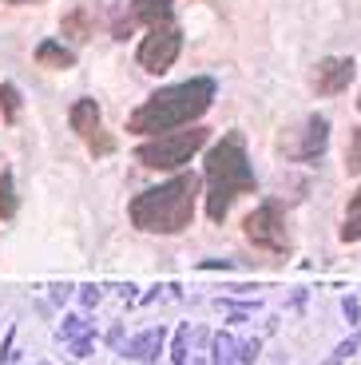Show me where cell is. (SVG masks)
Returning <instances> with one entry per match:
<instances>
[{
    "mask_svg": "<svg viewBox=\"0 0 361 365\" xmlns=\"http://www.w3.org/2000/svg\"><path fill=\"white\" fill-rule=\"evenodd\" d=\"M215 80L210 76H199V80H183L171 83V88L155 91L147 103H139L127 119V131L131 135H163V131H175V128H187L203 111L215 103Z\"/></svg>",
    "mask_w": 361,
    "mask_h": 365,
    "instance_id": "1",
    "label": "cell"
},
{
    "mask_svg": "<svg viewBox=\"0 0 361 365\" xmlns=\"http://www.w3.org/2000/svg\"><path fill=\"white\" fill-rule=\"evenodd\" d=\"M195 199H199V179L187 171V175L167 179L163 187H151V191L136 195L127 215L147 235H179L195 219Z\"/></svg>",
    "mask_w": 361,
    "mask_h": 365,
    "instance_id": "2",
    "label": "cell"
},
{
    "mask_svg": "<svg viewBox=\"0 0 361 365\" xmlns=\"http://www.w3.org/2000/svg\"><path fill=\"white\" fill-rule=\"evenodd\" d=\"M207 215L215 222L226 219V210L238 195H250L258 182H254V171H250V159H246V147H243V135L230 131L223 135L207 155Z\"/></svg>",
    "mask_w": 361,
    "mask_h": 365,
    "instance_id": "3",
    "label": "cell"
},
{
    "mask_svg": "<svg viewBox=\"0 0 361 365\" xmlns=\"http://www.w3.org/2000/svg\"><path fill=\"white\" fill-rule=\"evenodd\" d=\"M203 143H207V128H175V131H163V135H151L136 151V159L143 167H151V171H175Z\"/></svg>",
    "mask_w": 361,
    "mask_h": 365,
    "instance_id": "4",
    "label": "cell"
},
{
    "mask_svg": "<svg viewBox=\"0 0 361 365\" xmlns=\"http://www.w3.org/2000/svg\"><path fill=\"white\" fill-rule=\"evenodd\" d=\"M246 238H250L258 250H270V255H286L290 250V230H286V215H282L278 202H262L258 210H250L243 222Z\"/></svg>",
    "mask_w": 361,
    "mask_h": 365,
    "instance_id": "5",
    "label": "cell"
},
{
    "mask_svg": "<svg viewBox=\"0 0 361 365\" xmlns=\"http://www.w3.org/2000/svg\"><path fill=\"white\" fill-rule=\"evenodd\" d=\"M179 52H183V32L167 20V24H155L151 32H147V40L139 44V64H143V72L163 76L175 60H179Z\"/></svg>",
    "mask_w": 361,
    "mask_h": 365,
    "instance_id": "6",
    "label": "cell"
},
{
    "mask_svg": "<svg viewBox=\"0 0 361 365\" xmlns=\"http://www.w3.org/2000/svg\"><path fill=\"white\" fill-rule=\"evenodd\" d=\"M68 123H72L76 135L88 143L91 159H103V155H111V151H116V135L103 128V115H100V103H96V100L72 103V115H68Z\"/></svg>",
    "mask_w": 361,
    "mask_h": 365,
    "instance_id": "7",
    "label": "cell"
},
{
    "mask_svg": "<svg viewBox=\"0 0 361 365\" xmlns=\"http://www.w3.org/2000/svg\"><path fill=\"white\" fill-rule=\"evenodd\" d=\"M325 143H330V123H325L322 115L306 119V123H298V128H290L286 135H282V151H286L294 163H314L325 151Z\"/></svg>",
    "mask_w": 361,
    "mask_h": 365,
    "instance_id": "8",
    "label": "cell"
},
{
    "mask_svg": "<svg viewBox=\"0 0 361 365\" xmlns=\"http://www.w3.org/2000/svg\"><path fill=\"white\" fill-rule=\"evenodd\" d=\"M353 80V60L350 56H325L322 64L314 68V91L317 96H337V91H345Z\"/></svg>",
    "mask_w": 361,
    "mask_h": 365,
    "instance_id": "9",
    "label": "cell"
},
{
    "mask_svg": "<svg viewBox=\"0 0 361 365\" xmlns=\"http://www.w3.org/2000/svg\"><path fill=\"white\" fill-rule=\"evenodd\" d=\"M171 9H175V0H131V20L155 28V24L171 20Z\"/></svg>",
    "mask_w": 361,
    "mask_h": 365,
    "instance_id": "10",
    "label": "cell"
},
{
    "mask_svg": "<svg viewBox=\"0 0 361 365\" xmlns=\"http://www.w3.org/2000/svg\"><path fill=\"white\" fill-rule=\"evenodd\" d=\"M163 341H167V334L155 326V329H143L139 338H131V346H127L123 354L131 357V361H155V357H159V349H163Z\"/></svg>",
    "mask_w": 361,
    "mask_h": 365,
    "instance_id": "11",
    "label": "cell"
},
{
    "mask_svg": "<svg viewBox=\"0 0 361 365\" xmlns=\"http://www.w3.org/2000/svg\"><path fill=\"white\" fill-rule=\"evenodd\" d=\"M36 64H44V68H72L76 64V56L68 52L63 44H56V40H44V44L36 48Z\"/></svg>",
    "mask_w": 361,
    "mask_h": 365,
    "instance_id": "12",
    "label": "cell"
},
{
    "mask_svg": "<svg viewBox=\"0 0 361 365\" xmlns=\"http://www.w3.org/2000/svg\"><path fill=\"white\" fill-rule=\"evenodd\" d=\"M16 207H20V199H16V187H12V171H9V163L0 159V219H12Z\"/></svg>",
    "mask_w": 361,
    "mask_h": 365,
    "instance_id": "13",
    "label": "cell"
},
{
    "mask_svg": "<svg viewBox=\"0 0 361 365\" xmlns=\"http://www.w3.org/2000/svg\"><path fill=\"white\" fill-rule=\"evenodd\" d=\"M357 238H361V187L350 199V210H345V222H342V242H357Z\"/></svg>",
    "mask_w": 361,
    "mask_h": 365,
    "instance_id": "14",
    "label": "cell"
},
{
    "mask_svg": "<svg viewBox=\"0 0 361 365\" xmlns=\"http://www.w3.org/2000/svg\"><path fill=\"white\" fill-rule=\"evenodd\" d=\"M63 32H68V36H72V40H88V36H91L88 12H83V9L68 12V16H63Z\"/></svg>",
    "mask_w": 361,
    "mask_h": 365,
    "instance_id": "15",
    "label": "cell"
},
{
    "mask_svg": "<svg viewBox=\"0 0 361 365\" xmlns=\"http://www.w3.org/2000/svg\"><path fill=\"white\" fill-rule=\"evenodd\" d=\"M0 111H4V123H16L20 111V91L12 83H0Z\"/></svg>",
    "mask_w": 361,
    "mask_h": 365,
    "instance_id": "16",
    "label": "cell"
},
{
    "mask_svg": "<svg viewBox=\"0 0 361 365\" xmlns=\"http://www.w3.org/2000/svg\"><path fill=\"white\" fill-rule=\"evenodd\" d=\"M235 349H238V341L230 338V334H218V338H215V349H210V365H230Z\"/></svg>",
    "mask_w": 361,
    "mask_h": 365,
    "instance_id": "17",
    "label": "cell"
},
{
    "mask_svg": "<svg viewBox=\"0 0 361 365\" xmlns=\"http://www.w3.org/2000/svg\"><path fill=\"white\" fill-rule=\"evenodd\" d=\"M190 329L187 326H179V329H175V346H171V361L175 365H187V354H190Z\"/></svg>",
    "mask_w": 361,
    "mask_h": 365,
    "instance_id": "18",
    "label": "cell"
},
{
    "mask_svg": "<svg viewBox=\"0 0 361 365\" xmlns=\"http://www.w3.org/2000/svg\"><path fill=\"white\" fill-rule=\"evenodd\" d=\"M83 334H91V326H88V318H80V314H72V318L60 326V338L63 341H72V338H83Z\"/></svg>",
    "mask_w": 361,
    "mask_h": 365,
    "instance_id": "19",
    "label": "cell"
},
{
    "mask_svg": "<svg viewBox=\"0 0 361 365\" xmlns=\"http://www.w3.org/2000/svg\"><path fill=\"white\" fill-rule=\"evenodd\" d=\"M345 171H350V175H361V128H353V135H350V155H345Z\"/></svg>",
    "mask_w": 361,
    "mask_h": 365,
    "instance_id": "20",
    "label": "cell"
},
{
    "mask_svg": "<svg viewBox=\"0 0 361 365\" xmlns=\"http://www.w3.org/2000/svg\"><path fill=\"white\" fill-rule=\"evenodd\" d=\"M91 346H96V334H83V338H72V354L76 357H88Z\"/></svg>",
    "mask_w": 361,
    "mask_h": 365,
    "instance_id": "21",
    "label": "cell"
},
{
    "mask_svg": "<svg viewBox=\"0 0 361 365\" xmlns=\"http://www.w3.org/2000/svg\"><path fill=\"white\" fill-rule=\"evenodd\" d=\"M254 357H258V341H238V361L250 365Z\"/></svg>",
    "mask_w": 361,
    "mask_h": 365,
    "instance_id": "22",
    "label": "cell"
},
{
    "mask_svg": "<svg viewBox=\"0 0 361 365\" xmlns=\"http://www.w3.org/2000/svg\"><path fill=\"white\" fill-rule=\"evenodd\" d=\"M342 310H345V322H350V326H357V314H361V306H357V298H345V306H342Z\"/></svg>",
    "mask_w": 361,
    "mask_h": 365,
    "instance_id": "23",
    "label": "cell"
},
{
    "mask_svg": "<svg viewBox=\"0 0 361 365\" xmlns=\"http://www.w3.org/2000/svg\"><path fill=\"white\" fill-rule=\"evenodd\" d=\"M80 302H83V306H96V302H100V290H96V286H88V290H80Z\"/></svg>",
    "mask_w": 361,
    "mask_h": 365,
    "instance_id": "24",
    "label": "cell"
},
{
    "mask_svg": "<svg viewBox=\"0 0 361 365\" xmlns=\"http://www.w3.org/2000/svg\"><path fill=\"white\" fill-rule=\"evenodd\" d=\"M4 4H40V0H4Z\"/></svg>",
    "mask_w": 361,
    "mask_h": 365,
    "instance_id": "25",
    "label": "cell"
},
{
    "mask_svg": "<svg viewBox=\"0 0 361 365\" xmlns=\"http://www.w3.org/2000/svg\"><path fill=\"white\" fill-rule=\"evenodd\" d=\"M357 108H361V96H357Z\"/></svg>",
    "mask_w": 361,
    "mask_h": 365,
    "instance_id": "26",
    "label": "cell"
}]
</instances>
